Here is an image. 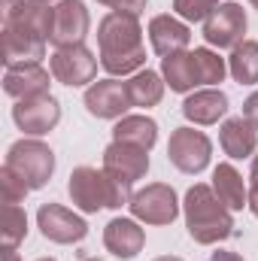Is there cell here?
Segmentation results:
<instances>
[{"mask_svg": "<svg viewBox=\"0 0 258 261\" xmlns=\"http://www.w3.org/2000/svg\"><path fill=\"white\" fill-rule=\"evenodd\" d=\"M3 167H6L9 173H15V176L28 186V192H37V189H43V186L52 179V173H55V152H52L43 140H37V137H21V140H15V143L6 149Z\"/></svg>", "mask_w": 258, "mask_h": 261, "instance_id": "4", "label": "cell"}, {"mask_svg": "<svg viewBox=\"0 0 258 261\" xmlns=\"http://www.w3.org/2000/svg\"><path fill=\"white\" fill-rule=\"evenodd\" d=\"M207 261H243V255H237V252H228V249H219V252H213Z\"/></svg>", "mask_w": 258, "mask_h": 261, "instance_id": "33", "label": "cell"}, {"mask_svg": "<svg viewBox=\"0 0 258 261\" xmlns=\"http://www.w3.org/2000/svg\"><path fill=\"white\" fill-rule=\"evenodd\" d=\"M243 119L258 130V91H252V94L243 100Z\"/></svg>", "mask_w": 258, "mask_h": 261, "instance_id": "31", "label": "cell"}, {"mask_svg": "<svg viewBox=\"0 0 258 261\" xmlns=\"http://www.w3.org/2000/svg\"><path fill=\"white\" fill-rule=\"evenodd\" d=\"M85 110L94 116V119H122L128 116V110L134 107L131 103V94H128V85L119 82L116 76L110 79H97L85 88V97H82Z\"/></svg>", "mask_w": 258, "mask_h": 261, "instance_id": "9", "label": "cell"}, {"mask_svg": "<svg viewBox=\"0 0 258 261\" xmlns=\"http://www.w3.org/2000/svg\"><path fill=\"white\" fill-rule=\"evenodd\" d=\"M37 225L43 231L46 240L52 243H61V246H70V243H79L88 237V225L82 216H76L73 210H67L61 203H43L37 210Z\"/></svg>", "mask_w": 258, "mask_h": 261, "instance_id": "10", "label": "cell"}, {"mask_svg": "<svg viewBox=\"0 0 258 261\" xmlns=\"http://www.w3.org/2000/svg\"><path fill=\"white\" fill-rule=\"evenodd\" d=\"M161 76H164V82L170 85V91H176V94H189V91H194L197 76H194L192 52L186 49V52H176V55L161 58Z\"/></svg>", "mask_w": 258, "mask_h": 261, "instance_id": "24", "label": "cell"}, {"mask_svg": "<svg viewBox=\"0 0 258 261\" xmlns=\"http://www.w3.org/2000/svg\"><path fill=\"white\" fill-rule=\"evenodd\" d=\"M28 237V213L18 203H3V252L15 249Z\"/></svg>", "mask_w": 258, "mask_h": 261, "instance_id": "27", "label": "cell"}, {"mask_svg": "<svg viewBox=\"0 0 258 261\" xmlns=\"http://www.w3.org/2000/svg\"><path fill=\"white\" fill-rule=\"evenodd\" d=\"M3 261H21V258H18V252H15V249H9V252H3Z\"/></svg>", "mask_w": 258, "mask_h": 261, "instance_id": "36", "label": "cell"}, {"mask_svg": "<svg viewBox=\"0 0 258 261\" xmlns=\"http://www.w3.org/2000/svg\"><path fill=\"white\" fill-rule=\"evenodd\" d=\"M149 43H152L155 55H161V58L186 52L189 43H192V28H189V21H183L179 15H170V12L152 15V21H149Z\"/></svg>", "mask_w": 258, "mask_h": 261, "instance_id": "15", "label": "cell"}, {"mask_svg": "<svg viewBox=\"0 0 258 261\" xmlns=\"http://www.w3.org/2000/svg\"><path fill=\"white\" fill-rule=\"evenodd\" d=\"M67 195L73 200L76 210L82 213H100V210H122L125 203H131V192L128 186H122L119 179H113L104 167H76L70 173L67 182Z\"/></svg>", "mask_w": 258, "mask_h": 261, "instance_id": "3", "label": "cell"}, {"mask_svg": "<svg viewBox=\"0 0 258 261\" xmlns=\"http://www.w3.org/2000/svg\"><path fill=\"white\" fill-rule=\"evenodd\" d=\"M104 170L119 179L122 186L134 189L137 179H143L149 173V152L140 146H128V143H110L104 149Z\"/></svg>", "mask_w": 258, "mask_h": 261, "instance_id": "13", "label": "cell"}, {"mask_svg": "<svg viewBox=\"0 0 258 261\" xmlns=\"http://www.w3.org/2000/svg\"><path fill=\"white\" fill-rule=\"evenodd\" d=\"M97 3H100V6H110V0H97Z\"/></svg>", "mask_w": 258, "mask_h": 261, "instance_id": "38", "label": "cell"}, {"mask_svg": "<svg viewBox=\"0 0 258 261\" xmlns=\"http://www.w3.org/2000/svg\"><path fill=\"white\" fill-rule=\"evenodd\" d=\"M249 179L258 182V155H252V167H249Z\"/></svg>", "mask_w": 258, "mask_h": 261, "instance_id": "35", "label": "cell"}, {"mask_svg": "<svg viewBox=\"0 0 258 261\" xmlns=\"http://www.w3.org/2000/svg\"><path fill=\"white\" fill-rule=\"evenodd\" d=\"M249 3H252V6H255V9H258V0H249Z\"/></svg>", "mask_w": 258, "mask_h": 261, "instance_id": "39", "label": "cell"}, {"mask_svg": "<svg viewBox=\"0 0 258 261\" xmlns=\"http://www.w3.org/2000/svg\"><path fill=\"white\" fill-rule=\"evenodd\" d=\"M49 70H52L55 82L70 85V88H82V85L94 82L97 58L85 46H67V49H55V55L49 58Z\"/></svg>", "mask_w": 258, "mask_h": 261, "instance_id": "8", "label": "cell"}, {"mask_svg": "<svg viewBox=\"0 0 258 261\" xmlns=\"http://www.w3.org/2000/svg\"><path fill=\"white\" fill-rule=\"evenodd\" d=\"M228 113V94L222 88H200L183 100V116L194 125H216Z\"/></svg>", "mask_w": 258, "mask_h": 261, "instance_id": "18", "label": "cell"}, {"mask_svg": "<svg viewBox=\"0 0 258 261\" xmlns=\"http://www.w3.org/2000/svg\"><path fill=\"white\" fill-rule=\"evenodd\" d=\"M46 3H52V0H46Z\"/></svg>", "mask_w": 258, "mask_h": 261, "instance_id": "42", "label": "cell"}, {"mask_svg": "<svg viewBox=\"0 0 258 261\" xmlns=\"http://www.w3.org/2000/svg\"><path fill=\"white\" fill-rule=\"evenodd\" d=\"M228 73H231L234 82H240V85H255L258 82V43L255 40H243L240 46L231 49Z\"/></svg>", "mask_w": 258, "mask_h": 261, "instance_id": "25", "label": "cell"}, {"mask_svg": "<svg viewBox=\"0 0 258 261\" xmlns=\"http://www.w3.org/2000/svg\"><path fill=\"white\" fill-rule=\"evenodd\" d=\"M155 261H183L179 255H161V258H155Z\"/></svg>", "mask_w": 258, "mask_h": 261, "instance_id": "37", "label": "cell"}, {"mask_svg": "<svg viewBox=\"0 0 258 261\" xmlns=\"http://www.w3.org/2000/svg\"><path fill=\"white\" fill-rule=\"evenodd\" d=\"M173 9L183 21H207L219 9V0H173Z\"/></svg>", "mask_w": 258, "mask_h": 261, "instance_id": "28", "label": "cell"}, {"mask_svg": "<svg viewBox=\"0 0 258 261\" xmlns=\"http://www.w3.org/2000/svg\"><path fill=\"white\" fill-rule=\"evenodd\" d=\"M91 15L82 0H58L55 3V24H52V46L67 49V46H82L88 37Z\"/></svg>", "mask_w": 258, "mask_h": 261, "instance_id": "12", "label": "cell"}, {"mask_svg": "<svg viewBox=\"0 0 258 261\" xmlns=\"http://www.w3.org/2000/svg\"><path fill=\"white\" fill-rule=\"evenodd\" d=\"M82 261H97V258H82Z\"/></svg>", "mask_w": 258, "mask_h": 261, "instance_id": "41", "label": "cell"}, {"mask_svg": "<svg viewBox=\"0 0 258 261\" xmlns=\"http://www.w3.org/2000/svg\"><path fill=\"white\" fill-rule=\"evenodd\" d=\"M219 146L231 161H243L258 149V130L243 116L225 119L222 128H219Z\"/></svg>", "mask_w": 258, "mask_h": 261, "instance_id": "19", "label": "cell"}, {"mask_svg": "<svg viewBox=\"0 0 258 261\" xmlns=\"http://www.w3.org/2000/svg\"><path fill=\"white\" fill-rule=\"evenodd\" d=\"M113 140L152 152V146L158 143V122L149 116H122L113 128Z\"/></svg>", "mask_w": 258, "mask_h": 261, "instance_id": "22", "label": "cell"}, {"mask_svg": "<svg viewBox=\"0 0 258 261\" xmlns=\"http://www.w3.org/2000/svg\"><path fill=\"white\" fill-rule=\"evenodd\" d=\"M37 261H55V258H37Z\"/></svg>", "mask_w": 258, "mask_h": 261, "instance_id": "40", "label": "cell"}, {"mask_svg": "<svg viewBox=\"0 0 258 261\" xmlns=\"http://www.w3.org/2000/svg\"><path fill=\"white\" fill-rule=\"evenodd\" d=\"M249 210H252V216L258 219V182L249 186Z\"/></svg>", "mask_w": 258, "mask_h": 261, "instance_id": "34", "label": "cell"}, {"mask_svg": "<svg viewBox=\"0 0 258 261\" xmlns=\"http://www.w3.org/2000/svg\"><path fill=\"white\" fill-rule=\"evenodd\" d=\"M97 46H100V67L110 76H134L146 67L143 28L137 15L107 12L97 24Z\"/></svg>", "mask_w": 258, "mask_h": 261, "instance_id": "1", "label": "cell"}, {"mask_svg": "<svg viewBox=\"0 0 258 261\" xmlns=\"http://www.w3.org/2000/svg\"><path fill=\"white\" fill-rule=\"evenodd\" d=\"M146 3H149V0H110V9H113V12H125V15H137V18H140V12L146 9Z\"/></svg>", "mask_w": 258, "mask_h": 261, "instance_id": "30", "label": "cell"}, {"mask_svg": "<svg viewBox=\"0 0 258 261\" xmlns=\"http://www.w3.org/2000/svg\"><path fill=\"white\" fill-rule=\"evenodd\" d=\"M104 246H107L116 258L131 261V258H137V255L143 252L146 234H143V228H140L137 219L119 216V219H113V222L104 228Z\"/></svg>", "mask_w": 258, "mask_h": 261, "instance_id": "16", "label": "cell"}, {"mask_svg": "<svg viewBox=\"0 0 258 261\" xmlns=\"http://www.w3.org/2000/svg\"><path fill=\"white\" fill-rule=\"evenodd\" d=\"M246 28L249 18L240 3H219V9L203 21V40L216 49H234L243 43Z\"/></svg>", "mask_w": 258, "mask_h": 261, "instance_id": "7", "label": "cell"}, {"mask_svg": "<svg viewBox=\"0 0 258 261\" xmlns=\"http://www.w3.org/2000/svg\"><path fill=\"white\" fill-rule=\"evenodd\" d=\"M0 186H3V203H21L28 195V186L15 173H9L6 167L0 170Z\"/></svg>", "mask_w": 258, "mask_h": 261, "instance_id": "29", "label": "cell"}, {"mask_svg": "<svg viewBox=\"0 0 258 261\" xmlns=\"http://www.w3.org/2000/svg\"><path fill=\"white\" fill-rule=\"evenodd\" d=\"M52 79H55L52 70H46L43 64H15L6 67L3 73V91L12 100H31V97L49 94Z\"/></svg>", "mask_w": 258, "mask_h": 261, "instance_id": "14", "label": "cell"}, {"mask_svg": "<svg viewBox=\"0 0 258 261\" xmlns=\"http://www.w3.org/2000/svg\"><path fill=\"white\" fill-rule=\"evenodd\" d=\"M213 158V143L203 130L194 128H176L167 140V161L179 170V173H200L210 167Z\"/></svg>", "mask_w": 258, "mask_h": 261, "instance_id": "6", "label": "cell"}, {"mask_svg": "<svg viewBox=\"0 0 258 261\" xmlns=\"http://www.w3.org/2000/svg\"><path fill=\"white\" fill-rule=\"evenodd\" d=\"M192 61H194L197 85L213 88V85L225 82V76H228V61H225V58H219V52H213V49H207V46H203V49H194Z\"/></svg>", "mask_w": 258, "mask_h": 261, "instance_id": "26", "label": "cell"}, {"mask_svg": "<svg viewBox=\"0 0 258 261\" xmlns=\"http://www.w3.org/2000/svg\"><path fill=\"white\" fill-rule=\"evenodd\" d=\"M183 216H186L189 237L200 246H216V243H222L234 234L231 210L216 197L213 186H207V182H194L186 192Z\"/></svg>", "mask_w": 258, "mask_h": 261, "instance_id": "2", "label": "cell"}, {"mask_svg": "<svg viewBox=\"0 0 258 261\" xmlns=\"http://www.w3.org/2000/svg\"><path fill=\"white\" fill-rule=\"evenodd\" d=\"M213 192L216 197L234 213V210H243V206H249V189H246V182H243V176L237 173V167L234 164H228V161H222L216 170H213Z\"/></svg>", "mask_w": 258, "mask_h": 261, "instance_id": "21", "label": "cell"}, {"mask_svg": "<svg viewBox=\"0 0 258 261\" xmlns=\"http://www.w3.org/2000/svg\"><path fill=\"white\" fill-rule=\"evenodd\" d=\"M46 55V40L3 28V64L15 67V64H40Z\"/></svg>", "mask_w": 258, "mask_h": 261, "instance_id": "20", "label": "cell"}, {"mask_svg": "<svg viewBox=\"0 0 258 261\" xmlns=\"http://www.w3.org/2000/svg\"><path fill=\"white\" fill-rule=\"evenodd\" d=\"M12 122H15V128L24 130L28 137H43V134H49L61 122V103L52 94L31 97V100H15Z\"/></svg>", "mask_w": 258, "mask_h": 261, "instance_id": "11", "label": "cell"}, {"mask_svg": "<svg viewBox=\"0 0 258 261\" xmlns=\"http://www.w3.org/2000/svg\"><path fill=\"white\" fill-rule=\"evenodd\" d=\"M128 94H131V103L134 107H143V110H149V107H155V103H161V97H164V76L161 73H155V70H149V67H143L140 73H134L128 82Z\"/></svg>", "mask_w": 258, "mask_h": 261, "instance_id": "23", "label": "cell"}, {"mask_svg": "<svg viewBox=\"0 0 258 261\" xmlns=\"http://www.w3.org/2000/svg\"><path fill=\"white\" fill-rule=\"evenodd\" d=\"M131 216L143 225H173L179 216V197L167 182H149L131 195Z\"/></svg>", "mask_w": 258, "mask_h": 261, "instance_id": "5", "label": "cell"}, {"mask_svg": "<svg viewBox=\"0 0 258 261\" xmlns=\"http://www.w3.org/2000/svg\"><path fill=\"white\" fill-rule=\"evenodd\" d=\"M21 3H24V0H0V21L6 24V21L21 9Z\"/></svg>", "mask_w": 258, "mask_h": 261, "instance_id": "32", "label": "cell"}, {"mask_svg": "<svg viewBox=\"0 0 258 261\" xmlns=\"http://www.w3.org/2000/svg\"><path fill=\"white\" fill-rule=\"evenodd\" d=\"M52 24H55V6L52 3H46V0H24L21 9L3 28L31 34V37H40V40L49 43L52 40Z\"/></svg>", "mask_w": 258, "mask_h": 261, "instance_id": "17", "label": "cell"}]
</instances>
